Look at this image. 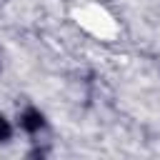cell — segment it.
<instances>
[{
  "label": "cell",
  "mask_w": 160,
  "mask_h": 160,
  "mask_svg": "<svg viewBox=\"0 0 160 160\" xmlns=\"http://www.w3.org/2000/svg\"><path fill=\"white\" fill-rule=\"evenodd\" d=\"M18 125H20L22 132H28V135H38V132L45 128V115H42V110L28 105V108H22V110L18 112Z\"/></svg>",
  "instance_id": "obj_1"
},
{
  "label": "cell",
  "mask_w": 160,
  "mask_h": 160,
  "mask_svg": "<svg viewBox=\"0 0 160 160\" xmlns=\"http://www.w3.org/2000/svg\"><path fill=\"white\" fill-rule=\"evenodd\" d=\"M48 155V148H40V145H35L30 152H28V158H45Z\"/></svg>",
  "instance_id": "obj_3"
},
{
  "label": "cell",
  "mask_w": 160,
  "mask_h": 160,
  "mask_svg": "<svg viewBox=\"0 0 160 160\" xmlns=\"http://www.w3.org/2000/svg\"><path fill=\"white\" fill-rule=\"evenodd\" d=\"M12 138V125H10V120H5V115L0 112V142H8Z\"/></svg>",
  "instance_id": "obj_2"
}]
</instances>
